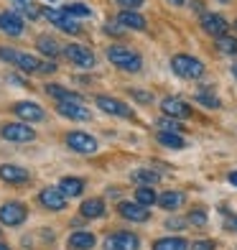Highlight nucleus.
Wrapping results in <instances>:
<instances>
[{
    "label": "nucleus",
    "instance_id": "obj_1",
    "mask_svg": "<svg viewBox=\"0 0 237 250\" xmlns=\"http://www.w3.org/2000/svg\"><path fill=\"white\" fill-rule=\"evenodd\" d=\"M171 69L176 77L181 79H199L204 74V64H201L197 56H189V54H176L171 59Z\"/></svg>",
    "mask_w": 237,
    "mask_h": 250
},
{
    "label": "nucleus",
    "instance_id": "obj_2",
    "mask_svg": "<svg viewBox=\"0 0 237 250\" xmlns=\"http://www.w3.org/2000/svg\"><path fill=\"white\" fill-rule=\"evenodd\" d=\"M107 59L122 72H140V66H143L140 56L125 46H107Z\"/></svg>",
    "mask_w": 237,
    "mask_h": 250
},
{
    "label": "nucleus",
    "instance_id": "obj_3",
    "mask_svg": "<svg viewBox=\"0 0 237 250\" xmlns=\"http://www.w3.org/2000/svg\"><path fill=\"white\" fill-rule=\"evenodd\" d=\"M0 59L8 62V64H16L18 69H23V72H39L41 69V59H36V56H31L26 51L8 49V46H0Z\"/></svg>",
    "mask_w": 237,
    "mask_h": 250
},
{
    "label": "nucleus",
    "instance_id": "obj_4",
    "mask_svg": "<svg viewBox=\"0 0 237 250\" xmlns=\"http://www.w3.org/2000/svg\"><path fill=\"white\" fill-rule=\"evenodd\" d=\"M41 16L43 18H49L51 23L56 26V28H61L64 33H82V26L77 23V18L74 16H69L66 10H54V8H41Z\"/></svg>",
    "mask_w": 237,
    "mask_h": 250
},
{
    "label": "nucleus",
    "instance_id": "obj_5",
    "mask_svg": "<svg viewBox=\"0 0 237 250\" xmlns=\"http://www.w3.org/2000/svg\"><path fill=\"white\" fill-rule=\"evenodd\" d=\"M0 135H3L5 141L10 143H31V141H36V133H33L31 125L26 123H8L0 128Z\"/></svg>",
    "mask_w": 237,
    "mask_h": 250
},
{
    "label": "nucleus",
    "instance_id": "obj_6",
    "mask_svg": "<svg viewBox=\"0 0 237 250\" xmlns=\"http://www.w3.org/2000/svg\"><path fill=\"white\" fill-rule=\"evenodd\" d=\"M26 217H28V209H26V204H20V202H8L0 207V222L8 225V227L23 225Z\"/></svg>",
    "mask_w": 237,
    "mask_h": 250
},
{
    "label": "nucleus",
    "instance_id": "obj_7",
    "mask_svg": "<svg viewBox=\"0 0 237 250\" xmlns=\"http://www.w3.org/2000/svg\"><path fill=\"white\" fill-rule=\"evenodd\" d=\"M64 56H66L72 64L82 66V69L95 66V54L89 51L87 46H82V43H69V46H64Z\"/></svg>",
    "mask_w": 237,
    "mask_h": 250
},
{
    "label": "nucleus",
    "instance_id": "obj_8",
    "mask_svg": "<svg viewBox=\"0 0 237 250\" xmlns=\"http://www.w3.org/2000/svg\"><path fill=\"white\" fill-rule=\"evenodd\" d=\"M66 146L77 153H95L97 151V141L89 133H82V130L66 133Z\"/></svg>",
    "mask_w": 237,
    "mask_h": 250
},
{
    "label": "nucleus",
    "instance_id": "obj_9",
    "mask_svg": "<svg viewBox=\"0 0 237 250\" xmlns=\"http://www.w3.org/2000/svg\"><path fill=\"white\" fill-rule=\"evenodd\" d=\"M138 248H140L138 235H133L128 230H118L115 235H110L107 243H105V250H138Z\"/></svg>",
    "mask_w": 237,
    "mask_h": 250
},
{
    "label": "nucleus",
    "instance_id": "obj_10",
    "mask_svg": "<svg viewBox=\"0 0 237 250\" xmlns=\"http://www.w3.org/2000/svg\"><path fill=\"white\" fill-rule=\"evenodd\" d=\"M97 107L99 110H105L107 115H118V118H133L135 112L125 105V102H120V100H115V97H107V95H99L97 100Z\"/></svg>",
    "mask_w": 237,
    "mask_h": 250
},
{
    "label": "nucleus",
    "instance_id": "obj_11",
    "mask_svg": "<svg viewBox=\"0 0 237 250\" xmlns=\"http://www.w3.org/2000/svg\"><path fill=\"white\" fill-rule=\"evenodd\" d=\"M161 110H163V115H171L176 120H189L194 115V110H191L184 100H176V97H166L161 102Z\"/></svg>",
    "mask_w": 237,
    "mask_h": 250
},
{
    "label": "nucleus",
    "instance_id": "obj_12",
    "mask_svg": "<svg viewBox=\"0 0 237 250\" xmlns=\"http://www.w3.org/2000/svg\"><path fill=\"white\" fill-rule=\"evenodd\" d=\"M56 112L64 115V118H69V120H79V123L92 120V112H89L82 102H59V105H56Z\"/></svg>",
    "mask_w": 237,
    "mask_h": 250
},
{
    "label": "nucleus",
    "instance_id": "obj_13",
    "mask_svg": "<svg viewBox=\"0 0 237 250\" xmlns=\"http://www.w3.org/2000/svg\"><path fill=\"white\" fill-rule=\"evenodd\" d=\"M39 202L43 204L46 209H54V212H61L66 207V194L61 189H54V187H46V189H41V194H39Z\"/></svg>",
    "mask_w": 237,
    "mask_h": 250
},
{
    "label": "nucleus",
    "instance_id": "obj_14",
    "mask_svg": "<svg viewBox=\"0 0 237 250\" xmlns=\"http://www.w3.org/2000/svg\"><path fill=\"white\" fill-rule=\"evenodd\" d=\"M118 209H120L122 217L130 220V222H148V220H151L148 207H145V204H140V202H122Z\"/></svg>",
    "mask_w": 237,
    "mask_h": 250
},
{
    "label": "nucleus",
    "instance_id": "obj_15",
    "mask_svg": "<svg viewBox=\"0 0 237 250\" xmlns=\"http://www.w3.org/2000/svg\"><path fill=\"white\" fill-rule=\"evenodd\" d=\"M201 28H204L209 36H214V39H219V36H224L227 33V21H224L219 13H201Z\"/></svg>",
    "mask_w": 237,
    "mask_h": 250
},
{
    "label": "nucleus",
    "instance_id": "obj_16",
    "mask_svg": "<svg viewBox=\"0 0 237 250\" xmlns=\"http://www.w3.org/2000/svg\"><path fill=\"white\" fill-rule=\"evenodd\" d=\"M0 31L8 33V36H20L23 33V18H20L18 13H13V10H3L0 13Z\"/></svg>",
    "mask_w": 237,
    "mask_h": 250
},
{
    "label": "nucleus",
    "instance_id": "obj_17",
    "mask_svg": "<svg viewBox=\"0 0 237 250\" xmlns=\"http://www.w3.org/2000/svg\"><path fill=\"white\" fill-rule=\"evenodd\" d=\"M13 112L20 120H28V123H41L43 118H46V112H43L39 105H33V102H16Z\"/></svg>",
    "mask_w": 237,
    "mask_h": 250
},
{
    "label": "nucleus",
    "instance_id": "obj_18",
    "mask_svg": "<svg viewBox=\"0 0 237 250\" xmlns=\"http://www.w3.org/2000/svg\"><path fill=\"white\" fill-rule=\"evenodd\" d=\"M115 21L122 26V28H133V31H145V18L138 13V10H128L122 8L120 13L115 16Z\"/></svg>",
    "mask_w": 237,
    "mask_h": 250
},
{
    "label": "nucleus",
    "instance_id": "obj_19",
    "mask_svg": "<svg viewBox=\"0 0 237 250\" xmlns=\"http://www.w3.org/2000/svg\"><path fill=\"white\" fill-rule=\"evenodd\" d=\"M0 179L8 181V184H26L31 176H28L26 168L13 166V164H5V166H0Z\"/></svg>",
    "mask_w": 237,
    "mask_h": 250
},
{
    "label": "nucleus",
    "instance_id": "obj_20",
    "mask_svg": "<svg viewBox=\"0 0 237 250\" xmlns=\"http://www.w3.org/2000/svg\"><path fill=\"white\" fill-rule=\"evenodd\" d=\"M46 95H51L59 102H82V95H77V92H72V89H66L61 84H46Z\"/></svg>",
    "mask_w": 237,
    "mask_h": 250
},
{
    "label": "nucleus",
    "instance_id": "obj_21",
    "mask_svg": "<svg viewBox=\"0 0 237 250\" xmlns=\"http://www.w3.org/2000/svg\"><path fill=\"white\" fill-rule=\"evenodd\" d=\"M156 141L166 146V148H186V141L181 138V133H168V130H158Z\"/></svg>",
    "mask_w": 237,
    "mask_h": 250
},
{
    "label": "nucleus",
    "instance_id": "obj_22",
    "mask_svg": "<svg viewBox=\"0 0 237 250\" xmlns=\"http://www.w3.org/2000/svg\"><path fill=\"white\" fill-rule=\"evenodd\" d=\"M95 235L92 232H74L69 237V248L72 250H92L95 248Z\"/></svg>",
    "mask_w": 237,
    "mask_h": 250
},
{
    "label": "nucleus",
    "instance_id": "obj_23",
    "mask_svg": "<svg viewBox=\"0 0 237 250\" xmlns=\"http://www.w3.org/2000/svg\"><path fill=\"white\" fill-rule=\"evenodd\" d=\"M59 189L64 191L66 197H79L84 191V181L77 179V176H66V179L59 181Z\"/></svg>",
    "mask_w": 237,
    "mask_h": 250
},
{
    "label": "nucleus",
    "instance_id": "obj_24",
    "mask_svg": "<svg viewBox=\"0 0 237 250\" xmlns=\"http://www.w3.org/2000/svg\"><path fill=\"white\" fill-rule=\"evenodd\" d=\"M181 204H184L181 191H163V194L158 197V207H163V209H178Z\"/></svg>",
    "mask_w": 237,
    "mask_h": 250
},
{
    "label": "nucleus",
    "instance_id": "obj_25",
    "mask_svg": "<svg viewBox=\"0 0 237 250\" xmlns=\"http://www.w3.org/2000/svg\"><path fill=\"white\" fill-rule=\"evenodd\" d=\"M102 214H105V202L102 199H87V202H82V217L95 220V217H102Z\"/></svg>",
    "mask_w": 237,
    "mask_h": 250
},
{
    "label": "nucleus",
    "instance_id": "obj_26",
    "mask_svg": "<svg viewBox=\"0 0 237 250\" xmlns=\"http://www.w3.org/2000/svg\"><path fill=\"white\" fill-rule=\"evenodd\" d=\"M36 46H39V51L43 54V56H49V59H56L59 56V43H56L51 36H39V41H36Z\"/></svg>",
    "mask_w": 237,
    "mask_h": 250
},
{
    "label": "nucleus",
    "instance_id": "obj_27",
    "mask_svg": "<svg viewBox=\"0 0 237 250\" xmlns=\"http://www.w3.org/2000/svg\"><path fill=\"white\" fill-rule=\"evenodd\" d=\"M186 240L184 237H163V240H156L153 250H186Z\"/></svg>",
    "mask_w": 237,
    "mask_h": 250
},
{
    "label": "nucleus",
    "instance_id": "obj_28",
    "mask_svg": "<svg viewBox=\"0 0 237 250\" xmlns=\"http://www.w3.org/2000/svg\"><path fill=\"white\" fill-rule=\"evenodd\" d=\"M217 51L219 54H224V56H237V39H232V36H219L217 39Z\"/></svg>",
    "mask_w": 237,
    "mask_h": 250
},
{
    "label": "nucleus",
    "instance_id": "obj_29",
    "mask_svg": "<svg viewBox=\"0 0 237 250\" xmlns=\"http://www.w3.org/2000/svg\"><path fill=\"white\" fill-rule=\"evenodd\" d=\"M133 181H140L143 187H148V184H153V181H158V174L151 171V168H135V171H133Z\"/></svg>",
    "mask_w": 237,
    "mask_h": 250
},
{
    "label": "nucleus",
    "instance_id": "obj_30",
    "mask_svg": "<svg viewBox=\"0 0 237 250\" xmlns=\"http://www.w3.org/2000/svg\"><path fill=\"white\" fill-rule=\"evenodd\" d=\"M158 130H168V133H181V130H184V125L178 123L176 118L166 115V118H161V120H158Z\"/></svg>",
    "mask_w": 237,
    "mask_h": 250
},
{
    "label": "nucleus",
    "instance_id": "obj_31",
    "mask_svg": "<svg viewBox=\"0 0 237 250\" xmlns=\"http://www.w3.org/2000/svg\"><path fill=\"white\" fill-rule=\"evenodd\" d=\"M135 202H140V204H153V202H158V197H156V191L151 189V187H140L138 191H135Z\"/></svg>",
    "mask_w": 237,
    "mask_h": 250
},
{
    "label": "nucleus",
    "instance_id": "obj_32",
    "mask_svg": "<svg viewBox=\"0 0 237 250\" xmlns=\"http://www.w3.org/2000/svg\"><path fill=\"white\" fill-rule=\"evenodd\" d=\"M18 10H20L23 16H28L31 21H36V18L41 16V8L33 5V3H26V0H18Z\"/></svg>",
    "mask_w": 237,
    "mask_h": 250
},
{
    "label": "nucleus",
    "instance_id": "obj_33",
    "mask_svg": "<svg viewBox=\"0 0 237 250\" xmlns=\"http://www.w3.org/2000/svg\"><path fill=\"white\" fill-rule=\"evenodd\" d=\"M66 10V13H69V16H82V18H87V16H92V10H89L87 5H82V3H69V5H66L64 8Z\"/></svg>",
    "mask_w": 237,
    "mask_h": 250
},
{
    "label": "nucleus",
    "instance_id": "obj_34",
    "mask_svg": "<svg viewBox=\"0 0 237 250\" xmlns=\"http://www.w3.org/2000/svg\"><path fill=\"white\" fill-rule=\"evenodd\" d=\"M197 102H199V105H204V107H219V100L214 97V95H209V92L197 95Z\"/></svg>",
    "mask_w": 237,
    "mask_h": 250
},
{
    "label": "nucleus",
    "instance_id": "obj_35",
    "mask_svg": "<svg viewBox=\"0 0 237 250\" xmlns=\"http://www.w3.org/2000/svg\"><path fill=\"white\" fill-rule=\"evenodd\" d=\"M189 222L191 225H207V212L204 209H194L189 214Z\"/></svg>",
    "mask_w": 237,
    "mask_h": 250
},
{
    "label": "nucleus",
    "instance_id": "obj_36",
    "mask_svg": "<svg viewBox=\"0 0 237 250\" xmlns=\"http://www.w3.org/2000/svg\"><path fill=\"white\" fill-rule=\"evenodd\" d=\"M143 3H145V0H118V5L128 8V10H138V8H140Z\"/></svg>",
    "mask_w": 237,
    "mask_h": 250
},
{
    "label": "nucleus",
    "instance_id": "obj_37",
    "mask_svg": "<svg viewBox=\"0 0 237 250\" xmlns=\"http://www.w3.org/2000/svg\"><path fill=\"white\" fill-rule=\"evenodd\" d=\"M191 250H214V243L212 240H197V243H191Z\"/></svg>",
    "mask_w": 237,
    "mask_h": 250
},
{
    "label": "nucleus",
    "instance_id": "obj_38",
    "mask_svg": "<svg viewBox=\"0 0 237 250\" xmlns=\"http://www.w3.org/2000/svg\"><path fill=\"white\" fill-rule=\"evenodd\" d=\"M130 95H133V97H138V100L143 102V105H148V102L153 100V97H151L148 92H140V89H130Z\"/></svg>",
    "mask_w": 237,
    "mask_h": 250
},
{
    "label": "nucleus",
    "instance_id": "obj_39",
    "mask_svg": "<svg viewBox=\"0 0 237 250\" xmlns=\"http://www.w3.org/2000/svg\"><path fill=\"white\" fill-rule=\"evenodd\" d=\"M166 227H168V230H184V227H186V222L184 220H166Z\"/></svg>",
    "mask_w": 237,
    "mask_h": 250
},
{
    "label": "nucleus",
    "instance_id": "obj_40",
    "mask_svg": "<svg viewBox=\"0 0 237 250\" xmlns=\"http://www.w3.org/2000/svg\"><path fill=\"white\" fill-rule=\"evenodd\" d=\"M105 31L110 33V36H120V33H122V26L115 21V23H107V26H105Z\"/></svg>",
    "mask_w": 237,
    "mask_h": 250
},
{
    "label": "nucleus",
    "instance_id": "obj_41",
    "mask_svg": "<svg viewBox=\"0 0 237 250\" xmlns=\"http://www.w3.org/2000/svg\"><path fill=\"white\" fill-rule=\"evenodd\" d=\"M41 74H51V72H56V64L54 62H41V69H39Z\"/></svg>",
    "mask_w": 237,
    "mask_h": 250
},
{
    "label": "nucleus",
    "instance_id": "obj_42",
    "mask_svg": "<svg viewBox=\"0 0 237 250\" xmlns=\"http://www.w3.org/2000/svg\"><path fill=\"white\" fill-rule=\"evenodd\" d=\"M230 184H235V187H237V171H232V174H230Z\"/></svg>",
    "mask_w": 237,
    "mask_h": 250
},
{
    "label": "nucleus",
    "instance_id": "obj_43",
    "mask_svg": "<svg viewBox=\"0 0 237 250\" xmlns=\"http://www.w3.org/2000/svg\"><path fill=\"white\" fill-rule=\"evenodd\" d=\"M168 3H171V5H184L186 0H168Z\"/></svg>",
    "mask_w": 237,
    "mask_h": 250
},
{
    "label": "nucleus",
    "instance_id": "obj_44",
    "mask_svg": "<svg viewBox=\"0 0 237 250\" xmlns=\"http://www.w3.org/2000/svg\"><path fill=\"white\" fill-rule=\"evenodd\" d=\"M0 250H10V248H8L5 243H0Z\"/></svg>",
    "mask_w": 237,
    "mask_h": 250
},
{
    "label": "nucleus",
    "instance_id": "obj_45",
    "mask_svg": "<svg viewBox=\"0 0 237 250\" xmlns=\"http://www.w3.org/2000/svg\"><path fill=\"white\" fill-rule=\"evenodd\" d=\"M232 74H235V77H237V64H235V66H232Z\"/></svg>",
    "mask_w": 237,
    "mask_h": 250
},
{
    "label": "nucleus",
    "instance_id": "obj_46",
    "mask_svg": "<svg viewBox=\"0 0 237 250\" xmlns=\"http://www.w3.org/2000/svg\"><path fill=\"white\" fill-rule=\"evenodd\" d=\"M235 31H237V21H235Z\"/></svg>",
    "mask_w": 237,
    "mask_h": 250
},
{
    "label": "nucleus",
    "instance_id": "obj_47",
    "mask_svg": "<svg viewBox=\"0 0 237 250\" xmlns=\"http://www.w3.org/2000/svg\"><path fill=\"white\" fill-rule=\"evenodd\" d=\"M219 3H227V0H219Z\"/></svg>",
    "mask_w": 237,
    "mask_h": 250
}]
</instances>
